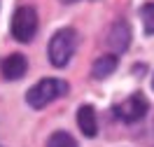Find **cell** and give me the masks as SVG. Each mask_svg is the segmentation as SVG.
Wrapping results in <instances>:
<instances>
[{
    "instance_id": "5b68a950",
    "label": "cell",
    "mask_w": 154,
    "mask_h": 147,
    "mask_svg": "<svg viewBox=\"0 0 154 147\" xmlns=\"http://www.w3.org/2000/svg\"><path fill=\"white\" fill-rule=\"evenodd\" d=\"M107 44L115 49L117 54H119V51H126L128 44H131V26L122 19L115 21L112 28H110V33H107Z\"/></svg>"
},
{
    "instance_id": "6da1fadb",
    "label": "cell",
    "mask_w": 154,
    "mask_h": 147,
    "mask_svg": "<svg viewBox=\"0 0 154 147\" xmlns=\"http://www.w3.org/2000/svg\"><path fill=\"white\" fill-rule=\"evenodd\" d=\"M75 49H77V33L72 28H61L49 40L47 56H49V61H51V66L63 68V66H68V61L72 59Z\"/></svg>"
},
{
    "instance_id": "7c38bea8",
    "label": "cell",
    "mask_w": 154,
    "mask_h": 147,
    "mask_svg": "<svg viewBox=\"0 0 154 147\" xmlns=\"http://www.w3.org/2000/svg\"><path fill=\"white\" fill-rule=\"evenodd\" d=\"M152 89H154V77H152Z\"/></svg>"
},
{
    "instance_id": "3957f363",
    "label": "cell",
    "mask_w": 154,
    "mask_h": 147,
    "mask_svg": "<svg viewBox=\"0 0 154 147\" xmlns=\"http://www.w3.org/2000/svg\"><path fill=\"white\" fill-rule=\"evenodd\" d=\"M10 33L17 42H30L38 33V12L28 5H21L12 17Z\"/></svg>"
},
{
    "instance_id": "9c48e42d",
    "label": "cell",
    "mask_w": 154,
    "mask_h": 147,
    "mask_svg": "<svg viewBox=\"0 0 154 147\" xmlns=\"http://www.w3.org/2000/svg\"><path fill=\"white\" fill-rule=\"evenodd\" d=\"M140 19L147 35H154V2H145L140 7Z\"/></svg>"
},
{
    "instance_id": "7a4b0ae2",
    "label": "cell",
    "mask_w": 154,
    "mask_h": 147,
    "mask_svg": "<svg viewBox=\"0 0 154 147\" xmlns=\"http://www.w3.org/2000/svg\"><path fill=\"white\" fill-rule=\"evenodd\" d=\"M68 89H70V87H68V82L56 79V77H47V79H40L38 84L26 93V100H28L30 108L42 110V108H47L49 103H54L56 98L66 96Z\"/></svg>"
},
{
    "instance_id": "8fae6325",
    "label": "cell",
    "mask_w": 154,
    "mask_h": 147,
    "mask_svg": "<svg viewBox=\"0 0 154 147\" xmlns=\"http://www.w3.org/2000/svg\"><path fill=\"white\" fill-rule=\"evenodd\" d=\"M61 2H66V5H68V2H77V0H61Z\"/></svg>"
},
{
    "instance_id": "ba28073f",
    "label": "cell",
    "mask_w": 154,
    "mask_h": 147,
    "mask_svg": "<svg viewBox=\"0 0 154 147\" xmlns=\"http://www.w3.org/2000/svg\"><path fill=\"white\" fill-rule=\"evenodd\" d=\"M117 56L115 54H103L100 59H96V63H94V68H91V75L96 79H105V77H110L112 72L117 70Z\"/></svg>"
},
{
    "instance_id": "8992f818",
    "label": "cell",
    "mask_w": 154,
    "mask_h": 147,
    "mask_svg": "<svg viewBox=\"0 0 154 147\" xmlns=\"http://www.w3.org/2000/svg\"><path fill=\"white\" fill-rule=\"evenodd\" d=\"M0 70H2L5 79H21L26 75V70H28V61H26L23 54H10L7 59L2 61Z\"/></svg>"
},
{
    "instance_id": "30bf717a",
    "label": "cell",
    "mask_w": 154,
    "mask_h": 147,
    "mask_svg": "<svg viewBox=\"0 0 154 147\" xmlns=\"http://www.w3.org/2000/svg\"><path fill=\"white\" fill-rule=\"evenodd\" d=\"M47 147H77V142H75V138L70 136V133H66V131H56V133H51Z\"/></svg>"
},
{
    "instance_id": "52a82bcc",
    "label": "cell",
    "mask_w": 154,
    "mask_h": 147,
    "mask_svg": "<svg viewBox=\"0 0 154 147\" xmlns=\"http://www.w3.org/2000/svg\"><path fill=\"white\" fill-rule=\"evenodd\" d=\"M77 126L87 138H96L98 133V121H96V110L91 105H82L77 110Z\"/></svg>"
},
{
    "instance_id": "277c9868",
    "label": "cell",
    "mask_w": 154,
    "mask_h": 147,
    "mask_svg": "<svg viewBox=\"0 0 154 147\" xmlns=\"http://www.w3.org/2000/svg\"><path fill=\"white\" fill-rule=\"evenodd\" d=\"M147 108H149V103H147V98L143 93H131L126 100L115 105V115L124 124H133V121H140L147 115Z\"/></svg>"
}]
</instances>
